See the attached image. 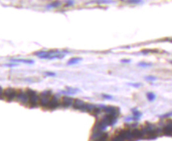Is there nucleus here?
Listing matches in <instances>:
<instances>
[{
    "mask_svg": "<svg viewBox=\"0 0 172 141\" xmlns=\"http://www.w3.org/2000/svg\"><path fill=\"white\" fill-rule=\"evenodd\" d=\"M102 110L103 111H104L106 114H111L114 116L118 117L120 114V110L118 107L115 106H102Z\"/></svg>",
    "mask_w": 172,
    "mask_h": 141,
    "instance_id": "7ed1b4c3",
    "label": "nucleus"
},
{
    "mask_svg": "<svg viewBox=\"0 0 172 141\" xmlns=\"http://www.w3.org/2000/svg\"><path fill=\"white\" fill-rule=\"evenodd\" d=\"M145 79L147 81H155L156 80V77H154V76H147L145 77Z\"/></svg>",
    "mask_w": 172,
    "mask_h": 141,
    "instance_id": "2eb2a0df",
    "label": "nucleus"
},
{
    "mask_svg": "<svg viewBox=\"0 0 172 141\" xmlns=\"http://www.w3.org/2000/svg\"><path fill=\"white\" fill-rule=\"evenodd\" d=\"M139 66L141 67H149L152 66V63H148V62H141L138 64Z\"/></svg>",
    "mask_w": 172,
    "mask_h": 141,
    "instance_id": "dca6fc26",
    "label": "nucleus"
},
{
    "mask_svg": "<svg viewBox=\"0 0 172 141\" xmlns=\"http://www.w3.org/2000/svg\"><path fill=\"white\" fill-rule=\"evenodd\" d=\"M163 132L166 136H172V121H169L164 125Z\"/></svg>",
    "mask_w": 172,
    "mask_h": 141,
    "instance_id": "6e6552de",
    "label": "nucleus"
},
{
    "mask_svg": "<svg viewBox=\"0 0 172 141\" xmlns=\"http://www.w3.org/2000/svg\"><path fill=\"white\" fill-rule=\"evenodd\" d=\"M11 62H15V63H25V64H33L34 63V60L32 59H18V58H13L10 59Z\"/></svg>",
    "mask_w": 172,
    "mask_h": 141,
    "instance_id": "9b49d317",
    "label": "nucleus"
},
{
    "mask_svg": "<svg viewBox=\"0 0 172 141\" xmlns=\"http://www.w3.org/2000/svg\"><path fill=\"white\" fill-rule=\"evenodd\" d=\"M128 3H134V4H137V3H142V0H128Z\"/></svg>",
    "mask_w": 172,
    "mask_h": 141,
    "instance_id": "a211bd4d",
    "label": "nucleus"
},
{
    "mask_svg": "<svg viewBox=\"0 0 172 141\" xmlns=\"http://www.w3.org/2000/svg\"><path fill=\"white\" fill-rule=\"evenodd\" d=\"M171 63H172V61H171Z\"/></svg>",
    "mask_w": 172,
    "mask_h": 141,
    "instance_id": "393cba45",
    "label": "nucleus"
},
{
    "mask_svg": "<svg viewBox=\"0 0 172 141\" xmlns=\"http://www.w3.org/2000/svg\"><path fill=\"white\" fill-rule=\"evenodd\" d=\"M128 84L132 87H134V88H139L141 86V84H140V83H129Z\"/></svg>",
    "mask_w": 172,
    "mask_h": 141,
    "instance_id": "f3484780",
    "label": "nucleus"
},
{
    "mask_svg": "<svg viewBox=\"0 0 172 141\" xmlns=\"http://www.w3.org/2000/svg\"><path fill=\"white\" fill-rule=\"evenodd\" d=\"M132 111H133V114H134V117H133L134 120H139V118L142 115L141 113L137 110V109H133Z\"/></svg>",
    "mask_w": 172,
    "mask_h": 141,
    "instance_id": "ddd939ff",
    "label": "nucleus"
},
{
    "mask_svg": "<svg viewBox=\"0 0 172 141\" xmlns=\"http://www.w3.org/2000/svg\"><path fill=\"white\" fill-rule=\"evenodd\" d=\"M102 96L104 97V99H111L113 97L111 96V95H106V94H104L102 95Z\"/></svg>",
    "mask_w": 172,
    "mask_h": 141,
    "instance_id": "5701e85b",
    "label": "nucleus"
},
{
    "mask_svg": "<svg viewBox=\"0 0 172 141\" xmlns=\"http://www.w3.org/2000/svg\"><path fill=\"white\" fill-rule=\"evenodd\" d=\"M16 98L18 99V101H19L22 104H26L28 103V96L26 91L25 92V91H22V90L19 91L18 93L17 94Z\"/></svg>",
    "mask_w": 172,
    "mask_h": 141,
    "instance_id": "423d86ee",
    "label": "nucleus"
},
{
    "mask_svg": "<svg viewBox=\"0 0 172 141\" xmlns=\"http://www.w3.org/2000/svg\"><path fill=\"white\" fill-rule=\"evenodd\" d=\"M45 74L47 76H49V77H55L56 75L55 73H51V72H46Z\"/></svg>",
    "mask_w": 172,
    "mask_h": 141,
    "instance_id": "4be33fe9",
    "label": "nucleus"
},
{
    "mask_svg": "<svg viewBox=\"0 0 172 141\" xmlns=\"http://www.w3.org/2000/svg\"><path fill=\"white\" fill-rule=\"evenodd\" d=\"M81 60H82V58H71L70 60H69V61H68L67 65H75V64L79 63L80 61H81Z\"/></svg>",
    "mask_w": 172,
    "mask_h": 141,
    "instance_id": "f8f14e48",
    "label": "nucleus"
},
{
    "mask_svg": "<svg viewBox=\"0 0 172 141\" xmlns=\"http://www.w3.org/2000/svg\"><path fill=\"white\" fill-rule=\"evenodd\" d=\"M97 3H113L111 0H99V1H97Z\"/></svg>",
    "mask_w": 172,
    "mask_h": 141,
    "instance_id": "aec40b11",
    "label": "nucleus"
},
{
    "mask_svg": "<svg viewBox=\"0 0 172 141\" xmlns=\"http://www.w3.org/2000/svg\"><path fill=\"white\" fill-rule=\"evenodd\" d=\"M156 95H155L153 92H148L147 93V98L150 101V102H152L155 99H156Z\"/></svg>",
    "mask_w": 172,
    "mask_h": 141,
    "instance_id": "4468645a",
    "label": "nucleus"
},
{
    "mask_svg": "<svg viewBox=\"0 0 172 141\" xmlns=\"http://www.w3.org/2000/svg\"><path fill=\"white\" fill-rule=\"evenodd\" d=\"M84 104V102L81 99H75L73 100V106L74 109L76 110H81L82 107Z\"/></svg>",
    "mask_w": 172,
    "mask_h": 141,
    "instance_id": "9d476101",
    "label": "nucleus"
},
{
    "mask_svg": "<svg viewBox=\"0 0 172 141\" xmlns=\"http://www.w3.org/2000/svg\"><path fill=\"white\" fill-rule=\"evenodd\" d=\"M121 61H122V63H130V61H131V60L130 59H122Z\"/></svg>",
    "mask_w": 172,
    "mask_h": 141,
    "instance_id": "b1692460",
    "label": "nucleus"
},
{
    "mask_svg": "<svg viewBox=\"0 0 172 141\" xmlns=\"http://www.w3.org/2000/svg\"><path fill=\"white\" fill-rule=\"evenodd\" d=\"M26 92L28 96V103H29L31 107H36L38 104V100H39V97L37 95V92L32 89H27Z\"/></svg>",
    "mask_w": 172,
    "mask_h": 141,
    "instance_id": "f257e3e1",
    "label": "nucleus"
},
{
    "mask_svg": "<svg viewBox=\"0 0 172 141\" xmlns=\"http://www.w3.org/2000/svg\"><path fill=\"white\" fill-rule=\"evenodd\" d=\"M51 92L50 90H46V91L43 92L40 95H39V103H40V105L44 107L48 106L50 99L51 98Z\"/></svg>",
    "mask_w": 172,
    "mask_h": 141,
    "instance_id": "f03ea898",
    "label": "nucleus"
},
{
    "mask_svg": "<svg viewBox=\"0 0 172 141\" xmlns=\"http://www.w3.org/2000/svg\"><path fill=\"white\" fill-rule=\"evenodd\" d=\"M59 106V101L58 97L56 96V95H53V96H51V99H50V102L48 105V107L50 110H55L56 109L57 107Z\"/></svg>",
    "mask_w": 172,
    "mask_h": 141,
    "instance_id": "0eeeda50",
    "label": "nucleus"
},
{
    "mask_svg": "<svg viewBox=\"0 0 172 141\" xmlns=\"http://www.w3.org/2000/svg\"><path fill=\"white\" fill-rule=\"evenodd\" d=\"M133 137V134H132V131L127 130V131H122L120 132L118 136L114 139V140H125V139H130Z\"/></svg>",
    "mask_w": 172,
    "mask_h": 141,
    "instance_id": "39448f33",
    "label": "nucleus"
},
{
    "mask_svg": "<svg viewBox=\"0 0 172 141\" xmlns=\"http://www.w3.org/2000/svg\"><path fill=\"white\" fill-rule=\"evenodd\" d=\"M59 5H60V3L59 2H55V3H54L52 4L49 5V7L50 8H51V7H58Z\"/></svg>",
    "mask_w": 172,
    "mask_h": 141,
    "instance_id": "6ab92c4d",
    "label": "nucleus"
},
{
    "mask_svg": "<svg viewBox=\"0 0 172 141\" xmlns=\"http://www.w3.org/2000/svg\"><path fill=\"white\" fill-rule=\"evenodd\" d=\"M18 65V64L15 63V62H11L10 64H5L4 66H9V67H14V66H17Z\"/></svg>",
    "mask_w": 172,
    "mask_h": 141,
    "instance_id": "412c9836",
    "label": "nucleus"
},
{
    "mask_svg": "<svg viewBox=\"0 0 172 141\" xmlns=\"http://www.w3.org/2000/svg\"><path fill=\"white\" fill-rule=\"evenodd\" d=\"M62 106L64 107H70L73 106V99L69 96H65L62 98Z\"/></svg>",
    "mask_w": 172,
    "mask_h": 141,
    "instance_id": "1a4fd4ad",
    "label": "nucleus"
},
{
    "mask_svg": "<svg viewBox=\"0 0 172 141\" xmlns=\"http://www.w3.org/2000/svg\"><path fill=\"white\" fill-rule=\"evenodd\" d=\"M17 91L12 88H8L3 92V95L8 101H12L17 97Z\"/></svg>",
    "mask_w": 172,
    "mask_h": 141,
    "instance_id": "20e7f679",
    "label": "nucleus"
}]
</instances>
